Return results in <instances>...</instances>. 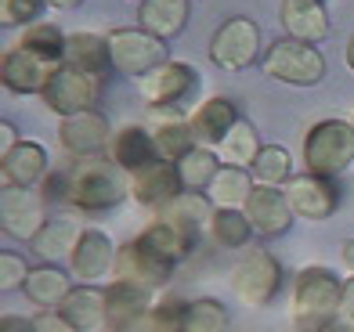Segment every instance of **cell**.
<instances>
[{"instance_id": "6da1fadb", "label": "cell", "mask_w": 354, "mask_h": 332, "mask_svg": "<svg viewBox=\"0 0 354 332\" xmlns=\"http://www.w3.org/2000/svg\"><path fill=\"white\" fill-rule=\"evenodd\" d=\"M131 195V181L112 159H80L66 166V202L76 210H109Z\"/></svg>"}, {"instance_id": "7a4b0ae2", "label": "cell", "mask_w": 354, "mask_h": 332, "mask_svg": "<svg viewBox=\"0 0 354 332\" xmlns=\"http://www.w3.org/2000/svg\"><path fill=\"white\" fill-rule=\"evenodd\" d=\"M344 282H336L329 267H304L293 286V322L300 332H318L333 314H340Z\"/></svg>"}, {"instance_id": "3957f363", "label": "cell", "mask_w": 354, "mask_h": 332, "mask_svg": "<svg viewBox=\"0 0 354 332\" xmlns=\"http://www.w3.org/2000/svg\"><path fill=\"white\" fill-rule=\"evenodd\" d=\"M354 163V126L344 119H322L304 137V166L318 177H336Z\"/></svg>"}, {"instance_id": "277c9868", "label": "cell", "mask_w": 354, "mask_h": 332, "mask_svg": "<svg viewBox=\"0 0 354 332\" xmlns=\"http://www.w3.org/2000/svg\"><path fill=\"white\" fill-rule=\"evenodd\" d=\"M264 72L271 80L293 84V87H315L326 76V58L315 43H300V40H275L264 51Z\"/></svg>"}, {"instance_id": "5b68a950", "label": "cell", "mask_w": 354, "mask_h": 332, "mask_svg": "<svg viewBox=\"0 0 354 332\" xmlns=\"http://www.w3.org/2000/svg\"><path fill=\"white\" fill-rule=\"evenodd\" d=\"M232 289L250 307H268L282 289V264L268 249H250L232 267Z\"/></svg>"}, {"instance_id": "8992f818", "label": "cell", "mask_w": 354, "mask_h": 332, "mask_svg": "<svg viewBox=\"0 0 354 332\" xmlns=\"http://www.w3.org/2000/svg\"><path fill=\"white\" fill-rule=\"evenodd\" d=\"M199 69L188 66V61H163L159 69L145 72L138 80V94L152 108H174L185 105L199 94Z\"/></svg>"}, {"instance_id": "52a82bcc", "label": "cell", "mask_w": 354, "mask_h": 332, "mask_svg": "<svg viewBox=\"0 0 354 332\" xmlns=\"http://www.w3.org/2000/svg\"><path fill=\"white\" fill-rule=\"evenodd\" d=\"M109 55H112V66L120 72L141 80L145 72L159 69L167 58V40H159L145 29H112L109 33Z\"/></svg>"}, {"instance_id": "ba28073f", "label": "cell", "mask_w": 354, "mask_h": 332, "mask_svg": "<svg viewBox=\"0 0 354 332\" xmlns=\"http://www.w3.org/2000/svg\"><path fill=\"white\" fill-rule=\"evenodd\" d=\"M257 51H261V29L243 14L228 19L210 40V61L221 72H243L246 66H253Z\"/></svg>"}, {"instance_id": "9c48e42d", "label": "cell", "mask_w": 354, "mask_h": 332, "mask_svg": "<svg viewBox=\"0 0 354 332\" xmlns=\"http://www.w3.org/2000/svg\"><path fill=\"white\" fill-rule=\"evenodd\" d=\"M0 224H4V235H11V239L33 242L47 224V199L37 195L33 188H4Z\"/></svg>"}, {"instance_id": "30bf717a", "label": "cell", "mask_w": 354, "mask_h": 332, "mask_svg": "<svg viewBox=\"0 0 354 332\" xmlns=\"http://www.w3.org/2000/svg\"><path fill=\"white\" fill-rule=\"evenodd\" d=\"M98 90H102V80L98 76H87L73 66H58L55 80L47 84V90L40 98L47 101L51 113H58L62 119L66 116H76V113H87V108L98 101Z\"/></svg>"}, {"instance_id": "8fae6325", "label": "cell", "mask_w": 354, "mask_h": 332, "mask_svg": "<svg viewBox=\"0 0 354 332\" xmlns=\"http://www.w3.org/2000/svg\"><path fill=\"white\" fill-rule=\"evenodd\" d=\"M282 192L289 199V206H293V213L308 217V220H326L340 206V188L333 184V177H318V173L289 177Z\"/></svg>"}, {"instance_id": "7c38bea8", "label": "cell", "mask_w": 354, "mask_h": 332, "mask_svg": "<svg viewBox=\"0 0 354 332\" xmlns=\"http://www.w3.org/2000/svg\"><path fill=\"white\" fill-rule=\"evenodd\" d=\"M62 66H66V61H62ZM55 72H58V61L29 51V47H15V51L4 55L0 80H4V87L15 90V94H44L47 84L55 80Z\"/></svg>"}, {"instance_id": "4fadbf2b", "label": "cell", "mask_w": 354, "mask_h": 332, "mask_svg": "<svg viewBox=\"0 0 354 332\" xmlns=\"http://www.w3.org/2000/svg\"><path fill=\"white\" fill-rule=\"evenodd\" d=\"M152 314V289L116 278L105 289V325L112 332H134Z\"/></svg>"}, {"instance_id": "5bb4252c", "label": "cell", "mask_w": 354, "mask_h": 332, "mask_svg": "<svg viewBox=\"0 0 354 332\" xmlns=\"http://www.w3.org/2000/svg\"><path fill=\"white\" fill-rule=\"evenodd\" d=\"M170 271H174V264L156 257L141 239H131L127 246L116 249V278H123V282H134V286H145L156 293L170 282Z\"/></svg>"}, {"instance_id": "9a60e30c", "label": "cell", "mask_w": 354, "mask_h": 332, "mask_svg": "<svg viewBox=\"0 0 354 332\" xmlns=\"http://www.w3.org/2000/svg\"><path fill=\"white\" fill-rule=\"evenodd\" d=\"M246 217L257 235L264 239H275V235H286L289 224H293V206L282 188H271V184H253V192L246 199Z\"/></svg>"}, {"instance_id": "2e32d148", "label": "cell", "mask_w": 354, "mask_h": 332, "mask_svg": "<svg viewBox=\"0 0 354 332\" xmlns=\"http://www.w3.org/2000/svg\"><path fill=\"white\" fill-rule=\"evenodd\" d=\"M58 141L69 155H98L105 145H112V126L102 113H76V116H66L58 126Z\"/></svg>"}, {"instance_id": "e0dca14e", "label": "cell", "mask_w": 354, "mask_h": 332, "mask_svg": "<svg viewBox=\"0 0 354 332\" xmlns=\"http://www.w3.org/2000/svg\"><path fill=\"white\" fill-rule=\"evenodd\" d=\"M131 195L141 202V206L163 213L170 202L181 195V181H177L174 163H163V159H159V163H152V166H145V170L131 173Z\"/></svg>"}, {"instance_id": "ac0fdd59", "label": "cell", "mask_w": 354, "mask_h": 332, "mask_svg": "<svg viewBox=\"0 0 354 332\" xmlns=\"http://www.w3.org/2000/svg\"><path fill=\"white\" fill-rule=\"evenodd\" d=\"M279 19L289 40L300 43H322L329 37V14L322 8V0H282Z\"/></svg>"}, {"instance_id": "d6986e66", "label": "cell", "mask_w": 354, "mask_h": 332, "mask_svg": "<svg viewBox=\"0 0 354 332\" xmlns=\"http://www.w3.org/2000/svg\"><path fill=\"white\" fill-rule=\"evenodd\" d=\"M109 159L116 163L123 173H138L145 166L159 163V148H156V137L145 130V126H123V130L112 134V145H109Z\"/></svg>"}, {"instance_id": "ffe728a7", "label": "cell", "mask_w": 354, "mask_h": 332, "mask_svg": "<svg viewBox=\"0 0 354 332\" xmlns=\"http://www.w3.org/2000/svg\"><path fill=\"white\" fill-rule=\"evenodd\" d=\"M73 275L84 278V282H98L109 271H116V249H112V239L105 231H84L80 242L73 249Z\"/></svg>"}, {"instance_id": "44dd1931", "label": "cell", "mask_w": 354, "mask_h": 332, "mask_svg": "<svg viewBox=\"0 0 354 332\" xmlns=\"http://www.w3.org/2000/svg\"><path fill=\"white\" fill-rule=\"evenodd\" d=\"M4 188H33L47 177V152L37 141H19L8 155H0Z\"/></svg>"}, {"instance_id": "7402d4cb", "label": "cell", "mask_w": 354, "mask_h": 332, "mask_svg": "<svg viewBox=\"0 0 354 332\" xmlns=\"http://www.w3.org/2000/svg\"><path fill=\"white\" fill-rule=\"evenodd\" d=\"M196 235H199V231H188V228H181V224H174V220L159 217V220H152V224L138 235V239L149 246L156 257H163L167 264H177V260H185L188 253H192V246H196Z\"/></svg>"}, {"instance_id": "603a6c76", "label": "cell", "mask_w": 354, "mask_h": 332, "mask_svg": "<svg viewBox=\"0 0 354 332\" xmlns=\"http://www.w3.org/2000/svg\"><path fill=\"white\" fill-rule=\"evenodd\" d=\"M188 22V0H141L138 8V29L159 40H174Z\"/></svg>"}, {"instance_id": "cb8c5ba5", "label": "cell", "mask_w": 354, "mask_h": 332, "mask_svg": "<svg viewBox=\"0 0 354 332\" xmlns=\"http://www.w3.org/2000/svg\"><path fill=\"white\" fill-rule=\"evenodd\" d=\"M58 314L76 332H98L105 325V293L94 286H80L58 304Z\"/></svg>"}, {"instance_id": "d4e9b609", "label": "cell", "mask_w": 354, "mask_h": 332, "mask_svg": "<svg viewBox=\"0 0 354 332\" xmlns=\"http://www.w3.org/2000/svg\"><path fill=\"white\" fill-rule=\"evenodd\" d=\"M192 130H196V141L203 145H221L224 137L232 134V126L239 123V113L228 98H206L196 113H192Z\"/></svg>"}, {"instance_id": "484cf974", "label": "cell", "mask_w": 354, "mask_h": 332, "mask_svg": "<svg viewBox=\"0 0 354 332\" xmlns=\"http://www.w3.org/2000/svg\"><path fill=\"white\" fill-rule=\"evenodd\" d=\"M66 66L87 72V76H105V69L112 66V55H109V37L98 33H73L66 43Z\"/></svg>"}, {"instance_id": "4316f807", "label": "cell", "mask_w": 354, "mask_h": 332, "mask_svg": "<svg viewBox=\"0 0 354 332\" xmlns=\"http://www.w3.org/2000/svg\"><path fill=\"white\" fill-rule=\"evenodd\" d=\"M80 224H76V217H55V220H47L44 231L33 239V249L40 253L44 260H58V257H73V249L80 242Z\"/></svg>"}, {"instance_id": "83f0119b", "label": "cell", "mask_w": 354, "mask_h": 332, "mask_svg": "<svg viewBox=\"0 0 354 332\" xmlns=\"http://www.w3.org/2000/svg\"><path fill=\"white\" fill-rule=\"evenodd\" d=\"M177 181H181V192H210L214 177L221 173V163L210 148H192L185 159L174 163Z\"/></svg>"}, {"instance_id": "f1b7e54d", "label": "cell", "mask_w": 354, "mask_h": 332, "mask_svg": "<svg viewBox=\"0 0 354 332\" xmlns=\"http://www.w3.org/2000/svg\"><path fill=\"white\" fill-rule=\"evenodd\" d=\"M26 296L33 300V304H40L44 311L47 307H58L62 300H66L69 293H73V286H69V275L66 271H58V267H33L29 271V278H26Z\"/></svg>"}, {"instance_id": "f546056e", "label": "cell", "mask_w": 354, "mask_h": 332, "mask_svg": "<svg viewBox=\"0 0 354 332\" xmlns=\"http://www.w3.org/2000/svg\"><path fill=\"white\" fill-rule=\"evenodd\" d=\"M250 192H253V184H250V173L243 166H221V173L214 177V184H210V199H214L217 210H239V206H246Z\"/></svg>"}, {"instance_id": "4dcf8cb0", "label": "cell", "mask_w": 354, "mask_h": 332, "mask_svg": "<svg viewBox=\"0 0 354 332\" xmlns=\"http://www.w3.org/2000/svg\"><path fill=\"white\" fill-rule=\"evenodd\" d=\"M221 159L228 163V166H253L257 163V155H261V141H257V126L250 123V119H239L235 126H232V134L221 141Z\"/></svg>"}, {"instance_id": "1f68e13d", "label": "cell", "mask_w": 354, "mask_h": 332, "mask_svg": "<svg viewBox=\"0 0 354 332\" xmlns=\"http://www.w3.org/2000/svg\"><path fill=\"white\" fill-rule=\"evenodd\" d=\"M152 137H156V148H159V159L163 163H177V159H185L192 148H199L192 123H163L152 130Z\"/></svg>"}, {"instance_id": "d6a6232c", "label": "cell", "mask_w": 354, "mask_h": 332, "mask_svg": "<svg viewBox=\"0 0 354 332\" xmlns=\"http://www.w3.org/2000/svg\"><path fill=\"white\" fill-rule=\"evenodd\" d=\"M250 217L246 213H239V210H214L210 217V239L224 249H239V246H246L250 242Z\"/></svg>"}, {"instance_id": "836d02e7", "label": "cell", "mask_w": 354, "mask_h": 332, "mask_svg": "<svg viewBox=\"0 0 354 332\" xmlns=\"http://www.w3.org/2000/svg\"><path fill=\"white\" fill-rule=\"evenodd\" d=\"M159 217H167V220H174V224H181L188 231H199L203 220L214 217V206H210V199H206L203 192H181Z\"/></svg>"}, {"instance_id": "e575fe53", "label": "cell", "mask_w": 354, "mask_h": 332, "mask_svg": "<svg viewBox=\"0 0 354 332\" xmlns=\"http://www.w3.org/2000/svg\"><path fill=\"white\" fill-rule=\"evenodd\" d=\"M66 43H69V37L62 33L58 26H51V22H33L22 33V47H29V51H37V55H44V58H51V61H66Z\"/></svg>"}, {"instance_id": "d590c367", "label": "cell", "mask_w": 354, "mask_h": 332, "mask_svg": "<svg viewBox=\"0 0 354 332\" xmlns=\"http://www.w3.org/2000/svg\"><path fill=\"white\" fill-rule=\"evenodd\" d=\"M253 177H257V184H271V188L286 184L293 177V159H289V152L279 148V145H264L261 155H257V163H253Z\"/></svg>"}, {"instance_id": "8d00e7d4", "label": "cell", "mask_w": 354, "mask_h": 332, "mask_svg": "<svg viewBox=\"0 0 354 332\" xmlns=\"http://www.w3.org/2000/svg\"><path fill=\"white\" fill-rule=\"evenodd\" d=\"M185 332H228V311L210 296L192 300L185 311Z\"/></svg>"}, {"instance_id": "74e56055", "label": "cell", "mask_w": 354, "mask_h": 332, "mask_svg": "<svg viewBox=\"0 0 354 332\" xmlns=\"http://www.w3.org/2000/svg\"><path fill=\"white\" fill-rule=\"evenodd\" d=\"M44 11V0H0V22L4 26H33Z\"/></svg>"}, {"instance_id": "f35d334b", "label": "cell", "mask_w": 354, "mask_h": 332, "mask_svg": "<svg viewBox=\"0 0 354 332\" xmlns=\"http://www.w3.org/2000/svg\"><path fill=\"white\" fill-rule=\"evenodd\" d=\"M29 271H33V267H26V260L19 257V253H11V249L0 253V289L4 293L15 289V286H26Z\"/></svg>"}, {"instance_id": "ab89813d", "label": "cell", "mask_w": 354, "mask_h": 332, "mask_svg": "<svg viewBox=\"0 0 354 332\" xmlns=\"http://www.w3.org/2000/svg\"><path fill=\"white\" fill-rule=\"evenodd\" d=\"M33 325H37V332H76L62 314H51V311H44V314H37L33 318Z\"/></svg>"}, {"instance_id": "60d3db41", "label": "cell", "mask_w": 354, "mask_h": 332, "mask_svg": "<svg viewBox=\"0 0 354 332\" xmlns=\"http://www.w3.org/2000/svg\"><path fill=\"white\" fill-rule=\"evenodd\" d=\"M318 332H354V314H347V311H340V314H333V318L322 325Z\"/></svg>"}, {"instance_id": "b9f144b4", "label": "cell", "mask_w": 354, "mask_h": 332, "mask_svg": "<svg viewBox=\"0 0 354 332\" xmlns=\"http://www.w3.org/2000/svg\"><path fill=\"white\" fill-rule=\"evenodd\" d=\"M15 145H19V134H15L11 123H0V155H8Z\"/></svg>"}, {"instance_id": "7bdbcfd3", "label": "cell", "mask_w": 354, "mask_h": 332, "mask_svg": "<svg viewBox=\"0 0 354 332\" xmlns=\"http://www.w3.org/2000/svg\"><path fill=\"white\" fill-rule=\"evenodd\" d=\"M0 332H37V325L29 318H15V314H8L4 325H0Z\"/></svg>"}, {"instance_id": "ee69618b", "label": "cell", "mask_w": 354, "mask_h": 332, "mask_svg": "<svg viewBox=\"0 0 354 332\" xmlns=\"http://www.w3.org/2000/svg\"><path fill=\"white\" fill-rule=\"evenodd\" d=\"M340 311H347V314H354V275L344 282V300H340Z\"/></svg>"}, {"instance_id": "f6af8a7d", "label": "cell", "mask_w": 354, "mask_h": 332, "mask_svg": "<svg viewBox=\"0 0 354 332\" xmlns=\"http://www.w3.org/2000/svg\"><path fill=\"white\" fill-rule=\"evenodd\" d=\"M340 260H344V267L354 275V239L351 242H344V253H340Z\"/></svg>"}, {"instance_id": "bcb514c9", "label": "cell", "mask_w": 354, "mask_h": 332, "mask_svg": "<svg viewBox=\"0 0 354 332\" xmlns=\"http://www.w3.org/2000/svg\"><path fill=\"white\" fill-rule=\"evenodd\" d=\"M44 4H51V8H76L80 0H44Z\"/></svg>"}, {"instance_id": "7dc6e473", "label": "cell", "mask_w": 354, "mask_h": 332, "mask_svg": "<svg viewBox=\"0 0 354 332\" xmlns=\"http://www.w3.org/2000/svg\"><path fill=\"white\" fill-rule=\"evenodd\" d=\"M347 66H351V69H354V37H351V40H347Z\"/></svg>"}, {"instance_id": "c3c4849f", "label": "cell", "mask_w": 354, "mask_h": 332, "mask_svg": "<svg viewBox=\"0 0 354 332\" xmlns=\"http://www.w3.org/2000/svg\"><path fill=\"white\" fill-rule=\"evenodd\" d=\"M351 126H354V119H351Z\"/></svg>"}]
</instances>
